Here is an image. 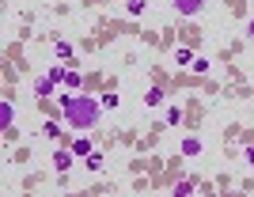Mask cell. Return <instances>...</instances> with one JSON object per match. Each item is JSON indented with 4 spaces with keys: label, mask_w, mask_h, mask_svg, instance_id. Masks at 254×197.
I'll use <instances>...</instances> for the list:
<instances>
[{
    "label": "cell",
    "mask_w": 254,
    "mask_h": 197,
    "mask_svg": "<svg viewBox=\"0 0 254 197\" xmlns=\"http://www.w3.org/2000/svg\"><path fill=\"white\" fill-rule=\"evenodd\" d=\"M57 57H61V61H64V57H72V46H68V42H57Z\"/></svg>",
    "instance_id": "cell-12"
},
{
    "label": "cell",
    "mask_w": 254,
    "mask_h": 197,
    "mask_svg": "<svg viewBox=\"0 0 254 197\" xmlns=\"http://www.w3.org/2000/svg\"><path fill=\"white\" fill-rule=\"evenodd\" d=\"M53 87H57V83H53V80H50V76H42V80L34 83V95H42V99H46V95H50V91H53Z\"/></svg>",
    "instance_id": "cell-7"
},
{
    "label": "cell",
    "mask_w": 254,
    "mask_h": 197,
    "mask_svg": "<svg viewBox=\"0 0 254 197\" xmlns=\"http://www.w3.org/2000/svg\"><path fill=\"white\" fill-rule=\"evenodd\" d=\"M126 8L133 11V15H144V8H148V0H126Z\"/></svg>",
    "instance_id": "cell-10"
},
{
    "label": "cell",
    "mask_w": 254,
    "mask_h": 197,
    "mask_svg": "<svg viewBox=\"0 0 254 197\" xmlns=\"http://www.w3.org/2000/svg\"><path fill=\"white\" fill-rule=\"evenodd\" d=\"M175 194H193V182H175Z\"/></svg>",
    "instance_id": "cell-14"
},
{
    "label": "cell",
    "mask_w": 254,
    "mask_h": 197,
    "mask_svg": "<svg viewBox=\"0 0 254 197\" xmlns=\"http://www.w3.org/2000/svg\"><path fill=\"white\" fill-rule=\"evenodd\" d=\"M72 148H68V152H57V156H53V167H57V171H68V167H72Z\"/></svg>",
    "instance_id": "cell-6"
},
{
    "label": "cell",
    "mask_w": 254,
    "mask_h": 197,
    "mask_svg": "<svg viewBox=\"0 0 254 197\" xmlns=\"http://www.w3.org/2000/svg\"><path fill=\"white\" fill-rule=\"evenodd\" d=\"M205 8V0H175V11L179 15H197Z\"/></svg>",
    "instance_id": "cell-2"
},
{
    "label": "cell",
    "mask_w": 254,
    "mask_h": 197,
    "mask_svg": "<svg viewBox=\"0 0 254 197\" xmlns=\"http://www.w3.org/2000/svg\"><path fill=\"white\" fill-rule=\"evenodd\" d=\"M175 61H179L182 68H186V65H193V50H186V46H182V50H175Z\"/></svg>",
    "instance_id": "cell-8"
},
{
    "label": "cell",
    "mask_w": 254,
    "mask_h": 197,
    "mask_svg": "<svg viewBox=\"0 0 254 197\" xmlns=\"http://www.w3.org/2000/svg\"><path fill=\"white\" fill-rule=\"evenodd\" d=\"M11 118H15V106L4 99V103H0V129H11Z\"/></svg>",
    "instance_id": "cell-3"
},
{
    "label": "cell",
    "mask_w": 254,
    "mask_h": 197,
    "mask_svg": "<svg viewBox=\"0 0 254 197\" xmlns=\"http://www.w3.org/2000/svg\"><path fill=\"white\" fill-rule=\"evenodd\" d=\"M247 34H251V38H254V19H251V23H247Z\"/></svg>",
    "instance_id": "cell-19"
},
{
    "label": "cell",
    "mask_w": 254,
    "mask_h": 197,
    "mask_svg": "<svg viewBox=\"0 0 254 197\" xmlns=\"http://www.w3.org/2000/svg\"><path fill=\"white\" fill-rule=\"evenodd\" d=\"M193 72L205 76V72H209V61H205V57H197V61H193Z\"/></svg>",
    "instance_id": "cell-13"
},
{
    "label": "cell",
    "mask_w": 254,
    "mask_h": 197,
    "mask_svg": "<svg viewBox=\"0 0 254 197\" xmlns=\"http://www.w3.org/2000/svg\"><path fill=\"white\" fill-rule=\"evenodd\" d=\"M182 122V110H167V125H179Z\"/></svg>",
    "instance_id": "cell-17"
},
{
    "label": "cell",
    "mask_w": 254,
    "mask_h": 197,
    "mask_svg": "<svg viewBox=\"0 0 254 197\" xmlns=\"http://www.w3.org/2000/svg\"><path fill=\"white\" fill-rule=\"evenodd\" d=\"M179 152H182V156H201V140H197V136H186Z\"/></svg>",
    "instance_id": "cell-4"
},
{
    "label": "cell",
    "mask_w": 254,
    "mask_h": 197,
    "mask_svg": "<svg viewBox=\"0 0 254 197\" xmlns=\"http://www.w3.org/2000/svg\"><path fill=\"white\" fill-rule=\"evenodd\" d=\"M61 114H64V125L84 133V129H95L99 114H103V103L91 99V95H64L61 99Z\"/></svg>",
    "instance_id": "cell-1"
},
{
    "label": "cell",
    "mask_w": 254,
    "mask_h": 197,
    "mask_svg": "<svg viewBox=\"0 0 254 197\" xmlns=\"http://www.w3.org/2000/svg\"><path fill=\"white\" fill-rule=\"evenodd\" d=\"M76 152V156H91V152H95V148H91V140H87V136H76L72 144H68Z\"/></svg>",
    "instance_id": "cell-5"
},
{
    "label": "cell",
    "mask_w": 254,
    "mask_h": 197,
    "mask_svg": "<svg viewBox=\"0 0 254 197\" xmlns=\"http://www.w3.org/2000/svg\"><path fill=\"white\" fill-rule=\"evenodd\" d=\"M243 159H247V163H254V144H251V148L243 152Z\"/></svg>",
    "instance_id": "cell-18"
},
{
    "label": "cell",
    "mask_w": 254,
    "mask_h": 197,
    "mask_svg": "<svg viewBox=\"0 0 254 197\" xmlns=\"http://www.w3.org/2000/svg\"><path fill=\"white\" fill-rule=\"evenodd\" d=\"M144 103H148V106H159V103H163V87H152V91L144 95Z\"/></svg>",
    "instance_id": "cell-9"
},
{
    "label": "cell",
    "mask_w": 254,
    "mask_h": 197,
    "mask_svg": "<svg viewBox=\"0 0 254 197\" xmlns=\"http://www.w3.org/2000/svg\"><path fill=\"white\" fill-rule=\"evenodd\" d=\"M57 129H61L57 122H46V125H42V133H46V136H57Z\"/></svg>",
    "instance_id": "cell-16"
},
{
    "label": "cell",
    "mask_w": 254,
    "mask_h": 197,
    "mask_svg": "<svg viewBox=\"0 0 254 197\" xmlns=\"http://www.w3.org/2000/svg\"><path fill=\"white\" fill-rule=\"evenodd\" d=\"M64 83H68V87H80V72H64Z\"/></svg>",
    "instance_id": "cell-15"
},
{
    "label": "cell",
    "mask_w": 254,
    "mask_h": 197,
    "mask_svg": "<svg viewBox=\"0 0 254 197\" xmlns=\"http://www.w3.org/2000/svg\"><path fill=\"white\" fill-rule=\"evenodd\" d=\"M84 159H87L91 171H103V156H99V152H91V156H84Z\"/></svg>",
    "instance_id": "cell-11"
}]
</instances>
